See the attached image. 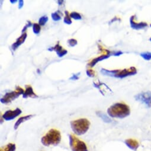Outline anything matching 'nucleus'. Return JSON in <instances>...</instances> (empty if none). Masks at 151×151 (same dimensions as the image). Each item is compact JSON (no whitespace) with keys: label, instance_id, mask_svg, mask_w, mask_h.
Returning <instances> with one entry per match:
<instances>
[{"label":"nucleus","instance_id":"1","mask_svg":"<svg viewBox=\"0 0 151 151\" xmlns=\"http://www.w3.org/2000/svg\"><path fill=\"white\" fill-rule=\"evenodd\" d=\"M107 113L111 117L123 119L130 115V109L127 104L117 103L107 109Z\"/></svg>","mask_w":151,"mask_h":151},{"label":"nucleus","instance_id":"2","mask_svg":"<svg viewBox=\"0 0 151 151\" xmlns=\"http://www.w3.org/2000/svg\"><path fill=\"white\" fill-rule=\"evenodd\" d=\"M101 73L106 76L114 77L117 78H124L127 77L134 75L137 73V69L136 68L132 66L129 68H126L124 69H114V70H107L104 68L101 69Z\"/></svg>","mask_w":151,"mask_h":151},{"label":"nucleus","instance_id":"3","mask_svg":"<svg viewBox=\"0 0 151 151\" xmlns=\"http://www.w3.org/2000/svg\"><path fill=\"white\" fill-rule=\"evenodd\" d=\"M61 140V134L59 130L52 129L41 139L42 144L45 146H56Z\"/></svg>","mask_w":151,"mask_h":151},{"label":"nucleus","instance_id":"4","mask_svg":"<svg viewBox=\"0 0 151 151\" xmlns=\"http://www.w3.org/2000/svg\"><path fill=\"white\" fill-rule=\"evenodd\" d=\"M90 122L87 119H80L70 122V126L73 132L77 135L85 134L89 129Z\"/></svg>","mask_w":151,"mask_h":151},{"label":"nucleus","instance_id":"5","mask_svg":"<svg viewBox=\"0 0 151 151\" xmlns=\"http://www.w3.org/2000/svg\"><path fill=\"white\" fill-rule=\"evenodd\" d=\"M69 145L72 151H88L86 144L72 134L69 135Z\"/></svg>","mask_w":151,"mask_h":151},{"label":"nucleus","instance_id":"6","mask_svg":"<svg viewBox=\"0 0 151 151\" xmlns=\"http://www.w3.org/2000/svg\"><path fill=\"white\" fill-rule=\"evenodd\" d=\"M24 90L20 87H16L15 91L6 93L2 99H1V102L3 104H9L11 103L13 100L18 98L20 95L24 94Z\"/></svg>","mask_w":151,"mask_h":151},{"label":"nucleus","instance_id":"7","mask_svg":"<svg viewBox=\"0 0 151 151\" xmlns=\"http://www.w3.org/2000/svg\"><path fill=\"white\" fill-rule=\"evenodd\" d=\"M136 100L144 104L147 107H151V92L146 91L140 93L134 96Z\"/></svg>","mask_w":151,"mask_h":151},{"label":"nucleus","instance_id":"8","mask_svg":"<svg viewBox=\"0 0 151 151\" xmlns=\"http://www.w3.org/2000/svg\"><path fill=\"white\" fill-rule=\"evenodd\" d=\"M22 113V111L19 108H17L14 110H8L3 115V118L7 121H10L14 119L16 117L21 114Z\"/></svg>","mask_w":151,"mask_h":151},{"label":"nucleus","instance_id":"9","mask_svg":"<svg viewBox=\"0 0 151 151\" xmlns=\"http://www.w3.org/2000/svg\"><path fill=\"white\" fill-rule=\"evenodd\" d=\"M135 16H133L130 19V27L135 30H140L143 29L145 27L147 26V24L146 22H139V23H136L134 22V19Z\"/></svg>","mask_w":151,"mask_h":151},{"label":"nucleus","instance_id":"10","mask_svg":"<svg viewBox=\"0 0 151 151\" xmlns=\"http://www.w3.org/2000/svg\"><path fill=\"white\" fill-rule=\"evenodd\" d=\"M48 50L49 51H52L54 50L56 52L59 58L63 57L64 55H66L68 53V51L65 49H64L60 45L59 43L58 42L53 47H50L48 49Z\"/></svg>","mask_w":151,"mask_h":151},{"label":"nucleus","instance_id":"11","mask_svg":"<svg viewBox=\"0 0 151 151\" xmlns=\"http://www.w3.org/2000/svg\"><path fill=\"white\" fill-rule=\"evenodd\" d=\"M111 55H113V52L109 51L107 53L104 54V55H103L100 56L99 57H97V58H96L93 59V60L88 63V65L89 66H90V67H93V66H95V65H96L97 62H100V61H101V60H104V59H107V58H109L110 56H111Z\"/></svg>","mask_w":151,"mask_h":151},{"label":"nucleus","instance_id":"12","mask_svg":"<svg viewBox=\"0 0 151 151\" xmlns=\"http://www.w3.org/2000/svg\"><path fill=\"white\" fill-rule=\"evenodd\" d=\"M27 37V34L26 33H23L22 35V36L17 39L16 42L12 45V49L13 50H16L22 44H23L24 42Z\"/></svg>","mask_w":151,"mask_h":151},{"label":"nucleus","instance_id":"13","mask_svg":"<svg viewBox=\"0 0 151 151\" xmlns=\"http://www.w3.org/2000/svg\"><path fill=\"white\" fill-rule=\"evenodd\" d=\"M26 91H24V94H23V99H27L28 97L31 98H37L38 96L33 91V88L30 86H26Z\"/></svg>","mask_w":151,"mask_h":151},{"label":"nucleus","instance_id":"14","mask_svg":"<svg viewBox=\"0 0 151 151\" xmlns=\"http://www.w3.org/2000/svg\"><path fill=\"white\" fill-rule=\"evenodd\" d=\"M124 142L127 147H129L130 149L135 151L137 149V148L139 146V142L135 139H126Z\"/></svg>","mask_w":151,"mask_h":151},{"label":"nucleus","instance_id":"15","mask_svg":"<svg viewBox=\"0 0 151 151\" xmlns=\"http://www.w3.org/2000/svg\"><path fill=\"white\" fill-rule=\"evenodd\" d=\"M33 115H28V116H23V117H22L20 118H19L18 119V120L16 122L15 124H14V129L16 130L17 129V128L19 127V126L23 123H24V122L30 119L31 118L33 117Z\"/></svg>","mask_w":151,"mask_h":151},{"label":"nucleus","instance_id":"16","mask_svg":"<svg viewBox=\"0 0 151 151\" xmlns=\"http://www.w3.org/2000/svg\"><path fill=\"white\" fill-rule=\"evenodd\" d=\"M97 115L100 117L105 123H111L112 122L111 119H110L106 114H105L104 113L101 112V111H97L96 112Z\"/></svg>","mask_w":151,"mask_h":151},{"label":"nucleus","instance_id":"17","mask_svg":"<svg viewBox=\"0 0 151 151\" xmlns=\"http://www.w3.org/2000/svg\"><path fill=\"white\" fill-rule=\"evenodd\" d=\"M16 145L13 143H9L6 146H4L1 149V151H15L16 150Z\"/></svg>","mask_w":151,"mask_h":151},{"label":"nucleus","instance_id":"18","mask_svg":"<svg viewBox=\"0 0 151 151\" xmlns=\"http://www.w3.org/2000/svg\"><path fill=\"white\" fill-rule=\"evenodd\" d=\"M140 56L145 60H151V52H145L140 53Z\"/></svg>","mask_w":151,"mask_h":151},{"label":"nucleus","instance_id":"19","mask_svg":"<svg viewBox=\"0 0 151 151\" xmlns=\"http://www.w3.org/2000/svg\"><path fill=\"white\" fill-rule=\"evenodd\" d=\"M65 17L63 19V22L67 24H70L72 23V20L70 17V14H69V12L68 11H65Z\"/></svg>","mask_w":151,"mask_h":151},{"label":"nucleus","instance_id":"20","mask_svg":"<svg viewBox=\"0 0 151 151\" xmlns=\"http://www.w3.org/2000/svg\"><path fill=\"white\" fill-rule=\"evenodd\" d=\"M70 18H72L74 20H80L82 19L81 16L78 13H77V12H72L70 14Z\"/></svg>","mask_w":151,"mask_h":151},{"label":"nucleus","instance_id":"21","mask_svg":"<svg viewBox=\"0 0 151 151\" xmlns=\"http://www.w3.org/2000/svg\"><path fill=\"white\" fill-rule=\"evenodd\" d=\"M48 20H49V19H48L47 16H42L39 20V24L40 26H44L47 22Z\"/></svg>","mask_w":151,"mask_h":151},{"label":"nucleus","instance_id":"22","mask_svg":"<svg viewBox=\"0 0 151 151\" xmlns=\"http://www.w3.org/2000/svg\"><path fill=\"white\" fill-rule=\"evenodd\" d=\"M33 32L35 34H36V35L39 34V33L40 32V30H41L40 26L39 24L34 23L33 26Z\"/></svg>","mask_w":151,"mask_h":151},{"label":"nucleus","instance_id":"23","mask_svg":"<svg viewBox=\"0 0 151 151\" xmlns=\"http://www.w3.org/2000/svg\"><path fill=\"white\" fill-rule=\"evenodd\" d=\"M51 16H52L53 20L55 22H58V21H59L61 20V17L59 14V13H58V12L52 13Z\"/></svg>","mask_w":151,"mask_h":151},{"label":"nucleus","instance_id":"24","mask_svg":"<svg viewBox=\"0 0 151 151\" xmlns=\"http://www.w3.org/2000/svg\"><path fill=\"white\" fill-rule=\"evenodd\" d=\"M68 43L69 44V45L71 47H73L75 46H76L78 43L77 42V40L76 39H69L68 40Z\"/></svg>","mask_w":151,"mask_h":151},{"label":"nucleus","instance_id":"25","mask_svg":"<svg viewBox=\"0 0 151 151\" xmlns=\"http://www.w3.org/2000/svg\"><path fill=\"white\" fill-rule=\"evenodd\" d=\"M86 73L89 77L93 78V77H95L96 73H95V71L93 69H87L86 71Z\"/></svg>","mask_w":151,"mask_h":151},{"label":"nucleus","instance_id":"26","mask_svg":"<svg viewBox=\"0 0 151 151\" xmlns=\"http://www.w3.org/2000/svg\"><path fill=\"white\" fill-rule=\"evenodd\" d=\"M33 26V24H32V23L31 22L28 21V22H27V24L24 27L23 29L22 30V33H24V32H25L26 31V30H27V28H29V27H32V26Z\"/></svg>","mask_w":151,"mask_h":151},{"label":"nucleus","instance_id":"27","mask_svg":"<svg viewBox=\"0 0 151 151\" xmlns=\"http://www.w3.org/2000/svg\"><path fill=\"white\" fill-rule=\"evenodd\" d=\"M80 75V72L78 73L77 74H73L72 75V77H70L69 78V80H77L79 79V75Z\"/></svg>","mask_w":151,"mask_h":151},{"label":"nucleus","instance_id":"28","mask_svg":"<svg viewBox=\"0 0 151 151\" xmlns=\"http://www.w3.org/2000/svg\"><path fill=\"white\" fill-rule=\"evenodd\" d=\"M123 52L121 51H113V55L117 56H120V55H122Z\"/></svg>","mask_w":151,"mask_h":151},{"label":"nucleus","instance_id":"29","mask_svg":"<svg viewBox=\"0 0 151 151\" xmlns=\"http://www.w3.org/2000/svg\"><path fill=\"white\" fill-rule=\"evenodd\" d=\"M23 3H24V1H23V0H20V1H19V9H21L23 7Z\"/></svg>","mask_w":151,"mask_h":151},{"label":"nucleus","instance_id":"30","mask_svg":"<svg viewBox=\"0 0 151 151\" xmlns=\"http://www.w3.org/2000/svg\"><path fill=\"white\" fill-rule=\"evenodd\" d=\"M10 2L12 3V4H14V3H16V2H17V0H10Z\"/></svg>","mask_w":151,"mask_h":151},{"label":"nucleus","instance_id":"31","mask_svg":"<svg viewBox=\"0 0 151 151\" xmlns=\"http://www.w3.org/2000/svg\"><path fill=\"white\" fill-rule=\"evenodd\" d=\"M149 40H150V42H151V37H150V39H149Z\"/></svg>","mask_w":151,"mask_h":151},{"label":"nucleus","instance_id":"32","mask_svg":"<svg viewBox=\"0 0 151 151\" xmlns=\"http://www.w3.org/2000/svg\"><path fill=\"white\" fill-rule=\"evenodd\" d=\"M150 27H151V24H150Z\"/></svg>","mask_w":151,"mask_h":151}]
</instances>
